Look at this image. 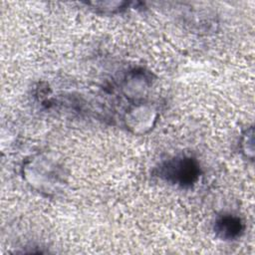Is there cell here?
Returning a JSON list of instances; mask_svg holds the SVG:
<instances>
[{
    "label": "cell",
    "instance_id": "obj_1",
    "mask_svg": "<svg viewBox=\"0 0 255 255\" xmlns=\"http://www.w3.org/2000/svg\"><path fill=\"white\" fill-rule=\"evenodd\" d=\"M198 166L189 157H180L169 160L162 167V174L167 180L182 186L191 185L198 177Z\"/></svg>",
    "mask_w": 255,
    "mask_h": 255
},
{
    "label": "cell",
    "instance_id": "obj_2",
    "mask_svg": "<svg viewBox=\"0 0 255 255\" xmlns=\"http://www.w3.org/2000/svg\"><path fill=\"white\" fill-rule=\"evenodd\" d=\"M215 231L221 238L231 240L240 236L243 231V224L238 217L225 215L217 220Z\"/></svg>",
    "mask_w": 255,
    "mask_h": 255
}]
</instances>
